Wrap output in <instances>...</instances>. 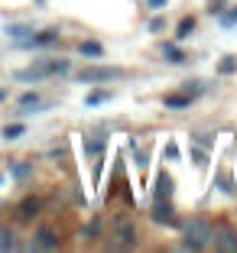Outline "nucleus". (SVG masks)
<instances>
[{"label":"nucleus","instance_id":"obj_27","mask_svg":"<svg viewBox=\"0 0 237 253\" xmlns=\"http://www.w3.org/2000/svg\"><path fill=\"white\" fill-rule=\"evenodd\" d=\"M163 30H166V20H163V16L149 20V33H163Z\"/></svg>","mask_w":237,"mask_h":253},{"label":"nucleus","instance_id":"obj_14","mask_svg":"<svg viewBox=\"0 0 237 253\" xmlns=\"http://www.w3.org/2000/svg\"><path fill=\"white\" fill-rule=\"evenodd\" d=\"M159 55H163L169 65H182V62H186V52H182L176 42H163V52H159Z\"/></svg>","mask_w":237,"mask_h":253},{"label":"nucleus","instance_id":"obj_11","mask_svg":"<svg viewBox=\"0 0 237 253\" xmlns=\"http://www.w3.org/2000/svg\"><path fill=\"white\" fill-rule=\"evenodd\" d=\"M59 42V30H43V33H33V39L26 45H33V49H49V45Z\"/></svg>","mask_w":237,"mask_h":253},{"label":"nucleus","instance_id":"obj_4","mask_svg":"<svg viewBox=\"0 0 237 253\" xmlns=\"http://www.w3.org/2000/svg\"><path fill=\"white\" fill-rule=\"evenodd\" d=\"M120 68H111V65H95V68H82V72L75 75L82 84H101V82H114V78H120Z\"/></svg>","mask_w":237,"mask_h":253},{"label":"nucleus","instance_id":"obj_22","mask_svg":"<svg viewBox=\"0 0 237 253\" xmlns=\"http://www.w3.org/2000/svg\"><path fill=\"white\" fill-rule=\"evenodd\" d=\"M218 16H221V30H234V23H237V7H231L228 13L221 10Z\"/></svg>","mask_w":237,"mask_h":253},{"label":"nucleus","instance_id":"obj_17","mask_svg":"<svg viewBox=\"0 0 237 253\" xmlns=\"http://www.w3.org/2000/svg\"><path fill=\"white\" fill-rule=\"evenodd\" d=\"M156 198H172V179H169V172H156Z\"/></svg>","mask_w":237,"mask_h":253},{"label":"nucleus","instance_id":"obj_6","mask_svg":"<svg viewBox=\"0 0 237 253\" xmlns=\"http://www.w3.org/2000/svg\"><path fill=\"white\" fill-rule=\"evenodd\" d=\"M149 217H153L156 224H166V227H176V208H172V198H156L153 211H149Z\"/></svg>","mask_w":237,"mask_h":253},{"label":"nucleus","instance_id":"obj_20","mask_svg":"<svg viewBox=\"0 0 237 253\" xmlns=\"http://www.w3.org/2000/svg\"><path fill=\"white\" fill-rule=\"evenodd\" d=\"M237 72V55H224L218 62V75H234Z\"/></svg>","mask_w":237,"mask_h":253},{"label":"nucleus","instance_id":"obj_28","mask_svg":"<svg viewBox=\"0 0 237 253\" xmlns=\"http://www.w3.org/2000/svg\"><path fill=\"white\" fill-rule=\"evenodd\" d=\"M166 156H169V159H179V146H176V143H166Z\"/></svg>","mask_w":237,"mask_h":253},{"label":"nucleus","instance_id":"obj_1","mask_svg":"<svg viewBox=\"0 0 237 253\" xmlns=\"http://www.w3.org/2000/svg\"><path fill=\"white\" fill-rule=\"evenodd\" d=\"M68 72H72V62L68 59H36L33 65H26V68L16 72V82L33 84V82L49 78V75H68Z\"/></svg>","mask_w":237,"mask_h":253},{"label":"nucleus","instance_id":"obj_3","mask_svg":"<svg viewBox=\"0 0 237 253\" xmlns=\"http://www.w3.org/2000/svg\"><path fill=\"white\" fill-rule=\"evenodd\" d=\"M137 237H140V234H137V224L130 221L127 214L111 217V240H107L111 250H134Z\"/></svg>","mask_w":237,"mask_h":253},{"label":"nucleus","instance_id":"obj_24","mask_svg":"<svg viewBox=\"0 0 237 253\" xmlns=\"http://www.w3.org/2000/svg\"><path fill=\"white\" fill-rule=\"evenodd\" d=\"M192 163L198 166V169H205V166H208V153L201 146H192Z\"/></svg>","mask_w":237,"mask_h":253},{"label":"nucleus","instance_id":"obj_9","mask_svg":"<svg viewBox=\"0 0 237 253\" xmlns=\"http://www.w3.org/2000/svg\"><path fill=\"white\" fill-rule=\"evenodd\" d=\"M192 101H195L192 94L179 91V94H166L163 97V107H166V111H189V107H192Z\"/></svg>","mask_w":237,"mask_h":253},{"label":"nucleus","instance_id":"obj_12","mask_svg":"<svg viewBox=\"0 0 237 253\" xmlns=\"http://www.w3.org/2000/svg\"><path fill=\"white\" fill-rule=\"evenodd\" d=\"M39 208H43V201H39V198H23L20 208H16V217H20V221H33V217L39 214Z\"/></svg>","mask_w":237,"mask_h":253},{"label":"nucleus","instance_id":"obj_7","mask_svg":"<svg viewBox=\"0 0 237 253\" xmlns=\"http://www.w3.org/2000/svg\"><path fill=\"white\" fill-rule=\"evenodd\" d=\"M33 33H36V26H33V23H7V26H3V36L13 39V42H20V45L30 42Z\"/></svg>","mask_w":237,"mask_h":253},{"label":"nucleus","instance_id":"obj_26","mask_svg":"<svg viewBox=\"0 0 237 253\" xmlns=\"http://www.w3.org/2000/svg\"><path fill=\"white\" fill-rule=\"evenodd\" d=\"M182 91H186V94H192V97H198L201 91H205V84H201V82H189V84H186Z\"/></svg>","mask_w":237,"mask_h":253},{"label":"nucleus","instance_id":"obj_16","mask_svg":"<svg viewBox=\"0 0 237 253\" xmlns=\"http://www.w3.org/2000/svg\"><path fill=\"white\" fill-rule=\"evenodd\" d=\"M111 91L107 88H95V91H88V94H85V107H97V104H107V101H111Z\"/></svg>","mask_w":237,"mask_h":253},{"label":"nucleus","instance_id":"obj_13","mask_svg":"<svg viewBox=\"0 0 237 253\" xmlns=\"http://www.w3.org/2000/svg\"><path fill=\"white\" fill-rule=\"evenodd\" d=\"M10 175H13L16 182H26L33 175V163L30 159H16V163H10Z\"/></svg>","mask_w":237,"mask_h":253},{"label":"nucleus","instance_id":"obj_25","mask_svg":"<svg viewBox=\"0 0 237 253\" xmlns=\"http://www.w3.org/2000/svg\"><path fill=\"white\" fill-rule=\"evenodd\" d=\"M13 247H16L13 234H10V231H0V250H13Z\"/></svg>","mask_w":237,"mask_h":253},{"label":"nucleus","instance_id":"obj_19","mask_svg":"<svg viewBox=\"0 0 237 253\" xmlns=\"http://www.w3.org/2000/svg\"><path fill=\"white\" fill-rule=\"evenodd\" d=\"M23 133H26V126H23V124H7V126H3V133H0V136H3V140H7V143H13V140H20Z\"/></svg>","mask_w":237,"mask_h":253},{"label":"nucleus","instance_id":"obj_8","mask_svg":"<svg viewBox=\"0 0 237 253\" xmlns=\"http://www.w3.org/2000/svg\"><path fill=\"white\" fill-rule=\"evenodd\" d=\"M59 247V237L52 227H39L36 231V240H33V250H55Z\"/></svg>","mask_w":237,"mask_h":253},{"label":"nucleus","instance_id":"obj_2","mask_svg":"<svg viewBox=\"0 0 237 253\" xmlns=\"http://www.w3.org/2000/svg\"><path fill=\"white\" fill-rule=\"evenodd\" d=\"M211 227L215 224L205 221V217H189L182 224V237H186L182 250H205V247H211Z\"/></svg>","mask_w":237,"mask_h":253},{"label":"nucleus","instance_id":"obj_10","mask_svg":"<svg viewBox=\"0 0 237 253\" xmlns=\"http://www.w3.org/2000/svg\"><path fill=\"white\" fill-rule=\"evenodd\" d=\"M82 149H85V156H91V159L104 156V149H107V136H85Z\"/></svg>","mask_w":237,"mask_h":253},{"label":"nucleus","instance_id":"obj_21","mask_svg":"<svg viewBox=\"0 0 237 253\" xmlns=\"http://www.w3.org/2000/svg\"><path fill=\"white\" fill-rule=\"evenodd\" d=\"M97 234H101V221H97V217H91V221L85 224V231H82V237H85V240H95Z\"/></svg>","mask_w":237,"mask_h":253},{"label":"nucleus","instance_id":"obj_5","mask_svg":"<svg viewBox=\"0 0 237 253\" xmlns=\"http://www.w3.org/2000/svg\"><path fill=\"white\" fill-rule=\"evenodd\" d=\"M211 244L221 253H237V231L231 224H215L211 227Z\"/></svg>","mask_w":237,"mask_h":253},{"label":"nucleus","instance_id":"obj_23","mask_svg":"<svg viewBox=\"0 0 237 253\" xmlns=\"http://www.w3.org/2000/svg\"><path fill=\"white\" fill-rule=\"evenodd\" d=\"M218 188H221L224 195H237V188H234V179H231V175H218Z\"/></svg>","mask_w":237,"mask_h":253},{"label":"nucleus","instance_id":"obj_15","mask_svg":"<svg viewBox=\"0 0 237 253\" xmlns=\"http://www.w3.org/2000/svg\"><path fill=\"white\" fill-rule=\"evenodd\" d=\"M78 52H82L85 59H101V55H104V45L95 42V39H82V42H78Z\"/></svg>","mask_w":237,"mask_h":253},{"label":"nucleus","instance_id":"obj_29","mask_svg":"<svg viewBox=\"0 0 237 253\" xmlns=\"http://www.w3.org/2000/svg\"><path fill=\"white\" fill-rule=\"evenodd\" d=\"M166 3H169V0H146L149 10H166Z\"/></svg>","mask_w":237,"mask_h":253},{"label":"nucleus","instance_id":"obj_18","mask_svg":"<svg viewBox=\"0 0 237 253\" xmlns=\"http://www.w3.org/2000/svg\"><path fill=\"white\" fill-rule=\"evenodd\" d=\"M195 33V16H182L179 20V30H176V39H189Z\"/></svg>","mask_w":237,"mask_h":253}]
</instances>
